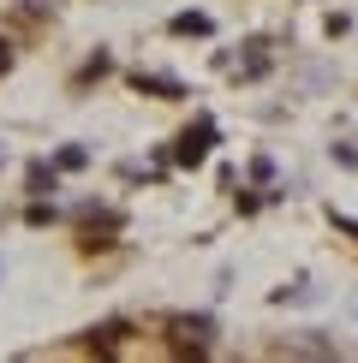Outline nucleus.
I'll list each match as a JSON object with an SVG mask.
<instances>
[{
    "instance_id": "nucleus-3",
    "label": "nucleus",
    "mask_w": 358,
    "mask_h": 363,
    "mask_svg": "<svg viewBox=\"0 0 358 363\" xmlns=\"http://www.w3.org/2000/svg\"><path fill=\"white\" fill-rule=\"evenodd\" d=\"M131 89H143V96H161V101H179V96H185V84L168 78V72H131Z\"/></svg>"
},
{
    "instance_id": "nucleus-1",
    "label": "nucleus",
    "mask_w": 358,
    "mask_h": 363,
    "mask_svg": "<svg viewBox=\"0 0 358 363\" xmlns=\"http://www.w3.org/2000/svg\"><path fill=\"white\" fill-rule=\"evenodd\" d=\"M209 143H215V119H197V125L179 131L173 161H179V167H203V161H209Z\"/></svg>"
},
{
    "instance_id": "nucleus-10",
    "label": "nucleus",
    "mask_w": 358,
    "mask_h": 363,
    "mask_svg": "<svg viewBox=\"0 0 358 363\" xmlns=\"http://www.w3.org/2000/svg\"><path fill=\"white\" fill-rule=\"evenodd\" d=\"M12 66V48H6V42H0V72H6Z\"/></svg>"
},
{
    "instance_id": "nucleus-4",
    "label": "nucleus",
    "mask_w": 358,
    "mask_h": 363,
    "mask_svg": "<svg viewBox=\"0 0 358 363\" xmlns=\"http://www.w3.org/2000/svg\"><path fill=\"white\" fill-rule=\"evenodd\" d=\"M119 340H126V322H102V328H90V345H102V352H119Z\"/></svg>"
},
{
    "instance_id": "nucleus-8",
    "label": "nucleus",
    "mask_w": 358,
    "mask_h": 363,
    "mask_svg": "<svg viewBox=\"0 0 358 363\" xmlns=\"http://www.w3.org/2000/svg\"><path fill=\"white\" fill-rule=\"evenodd\" d=\"M30 191H54V173L42 167V161H36V167H30Z\"/></svg>"
},
{
    "instance_id": "nucleus-7",
    "label": "nucleus",
    "mask_w": 358,
    "mask_h": 363,
    "mask_svg": "<svg viewBox=\"0 0 358 363\" xmlns=\"http://www.w3.org/2000/svg\"><path fill=\"white\" fill-rule=\"evenodd\" d=\"M239 72H245V78H257V72H268V54H263V42H251V54H245V66H239Z\"/></svg>"
},
{
    "instance_id": "nucleus-5",
    "label": "nucleus",
    "mask_w": 358,
    "mask_h": 363,
    "mask_svg": "<svg viewBox=\"0 0 358 363\" xmlns=\"http://www.w3.org/2000/svg\"><path fill=\"white\" fill-rule=\"evenodd\" d=\"M84 161H90V149H84V143H66V149H60V155H54V167H66V173H78Z\"/></svg>"
},
{
    "instance_id": "nucleus-2",
    "label": "nucleus",
    "mask_w": 358,
    "mask_h": 363,
    "mask_svg": "<svg viewBox=\"0 0 358 363\" xmlns=\"http://www.w3.org/2000/svg\"><path fill=\"white\" fill-rule=\"evenodd\" d=\"M173 334H179V345H191V352H209V334H215V322L209 315H173Z\"/></svg>"
},
{
    "instance_id": "nucleus-6",
    "label": "nucleus",
    "mask_w": 358,
    "mask_h": 363,
    "mask_svg": "<svg viewBox=\"0 0 358 363\" xmlns=\"http://www.w3.org/2000/svg\"><path fill=\"white\" fill-rule=\"evenodd\" d=\"M173 30H179V36H209V18H203V12H179Z\"/></svg>"
},
{
    "instance_id": "nucleus-9",
    "label": "nucleus",
    "mask_w": 358,
    "mask_h": 363,
    "mask_svg": "<svg viewBox=\"0 0 358 363\" xmlns=\"http://www.w3.org/2000/svg\"><path fill=\"white\" fill-rule=\"evenodd\" d=\"M335 226H340V233H352V238H358V220H352V215H335Z\"/></svg>"
}]
</instances>
